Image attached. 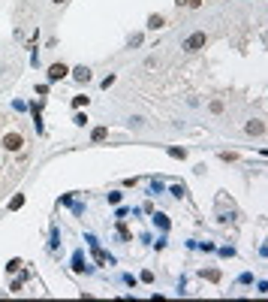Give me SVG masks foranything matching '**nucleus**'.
<instances>
[{"mask_svg":"<svg viewBox=\"0 0 268 302\" xmlns=\"http://www.w3.org/2000/svg\"><path fill=\"white\" fill-rule=\"evenodd\" d=\"M88 103H91V97L78 94V97H72V109H88Z\"/></svg>","mask_w":268,"mask_h":302,"instance_id":"18","label":"nucleus"},{"mask_svg":"<svg viewBox=\"0 0 268 302\" xmlns=\"http://www.w3.org/2000/svg\"><path fill=\"white\" fill-rule=\"evenodd\" d=\"M142 39H145L142 34H133V36H130V42H127V45H130V49H133V45H142Z\"/></svg>","mask_w":268,"mask_h":302,"instance_id":"26","label":"nucleus"},{"mask_svg":"<svg viewBox=\"0 0 268 302\" xmlns=\"http://www.w3.org/2000/svg\"><path fill=\"white\" fill-rule=\"evenodd\" d=\"M21 205H24V194H15V197L9 200V212H18Z\"/></svg>","mask_w":268,"mask_h":302,"instance_id":"16","label":"nucleus"},{"mask_svg":"<svg viewBox=\"0 0 268 302\" xmlns=\"http://www.w3.org/2000/svg\"><path fill=\"white\" fill-rule=\"evenodd\" d=\"M102 139H109V127H94L91 130V142H102Z\"/></svg>","mask_w":268,"mask_h":302,"instance_id":"12","label":"nucleus"},{"mask_svg":"<svg viewBox=\"0 0 268 302\" xmlns=\"http://www.w3.org/2000/svg\"><path fill=\"white\" fill-rule=\"evenodd\" d=\"M157 64H160V61H157V58H154V55H151V58H148V61H145V67H148V69H154V67H157Z\"/></svg>","mask_w":268,"mask_h":302,"instance_id":"28","label":"nucleus"},{"mask_svg":"<svg viewBox=\"0 0 268 302\" xmlns=\"http://www.w3.org/2000/svg\"><path fill=\"white\" fill-rule=\"evenodd\" d=\"M163 191H166V188H163V181H157V178H154V181H151V194H163Z\"/></svg>","mask_w":268,"mask_h":302,"instance_id":"24","label":"nucleus"},{"mask_svg":"<svg viewBox=\"0 0 268 302\" xmlns=\"http://www.w3.org/2000/svg\"><path fill=\"white\" fill-rule=\"evenodd\" d=\"M166 154L172 157V160H187V148H175V145H169Z\"/></svg>","mask_w":268,"mask_h":302,"instance_id":"11","label":"nucleus"},{"mask_svg":"<svg viewBox=\"0 0 268 302\" xmlns=\"http://www.w3.org/2000/svg\"><path fill=\"white\" fill-rule=\"evenodd\" d=\"M202 278H208V281H220V272H217V269H208V272L202 269Z\"/></svg>","mask_w":268,"mask_h":302,"instance_id":"21","label":"nucleus"},{"mask_svg":"<svg viewBox=\"0 0 268 302\" xmlns=\"http://www.w3.org/2000/svg\"><path fill=\"white\" fill-rule=\"evenodd\" d=\"M124 124H127L130 130H136V133H139V130H148V121H145V115H127V118H124Z\"/></svg>","mask_w":268,"mask_h":302,"instance_id":"6","label":"nucleus"},{"mask_svg":"<svg viewBox=\"0 0 268 302\" xmlns=\"http://www.w3.org/2000/svg\"><path fill=\"white\" fill-rule=\"evenodd\" d=\"M169 194H172L175 200H184V197H187V184H172V188H169Z\"/></svg>","mask_w":268,"mask_h":302,"instance_id":"13","label":"nucleus"},{"mask_svg":"<svg viewBox=\"0 0 268 302\" xmlns=\"http://www.w3.org/2000/svg\"><path fill=\"white\" fill-rule=\"evenodd\" d=\"M112 85H115V73H109V76L102 79V82H100V88H112Z\"/></svg>","mask_w":268,"mask_h":302,"instance_id":"25","label":"nucleus"},{"mask_svg":"<svg viewBox=\"0 0 268 302\" xmlns=\"http://www.w3.org/2000/svg\"><path fill=\"white\" fill-rule=\"evenodd\" d=\"M208 109H211L214 115H220V112L226 109V103H223V100H211V103H208Z\"/></svg>","mask_w":268,"mask_h":302,"instance_id":"19","label":"nucleus"},{"mask_svg":"<svg viewBox=\"0 0 268 302\" xmlns=\"http://www.w3.org/2000/svg\"><path fill=\"white\" fill-rule=\"evenodd\" d=\"M69 266H72L75 275H94V266L85 260V251H75V254H72V260H69Z\"/></svg>","mask_w":268,"mask_h":302,"instance_id":"4","label":"nucleus"},{"mask_svg":"<svg viewBox=\"0 0 268 302\" xmlns=\"http://www.w3.org/2000/svg\"><path fill=\"white\" fill-rule=\"evenodd\" d=\"M0 145H3L6 151H21V148H24V136L18 133V130H9V133H3Z\"/></svg>","mask_w":268,"mask_h":302,"instance_id":"3","label":"nucleus"},{"mask_svg":"<svg viewBox=\"0 0 268 302\" xmlns=\"http://www.w3.org/2000/svg\"><path fill=\"white\" fill-rule=\"evenodd\" d=\"M220 257H235V248H220Z\"/></svg>","mask_w":268,"mask_h":302,"instance_id":"29","label":"nucleus"},{"mask_svg":"<svg viewBox=\"0 0 268 302\" xmlns=\"http://www.w3.org/2000/svg\"><path fill=\"white\" fill-rule=\"evenodd\" d=\"M94 260H97L100 266H112V263H115V257H112V254H105L100 245H94Z\"/></svg>","mask_w":268,"mask_h":302,"instance_id":"8","label":"nucleus"},{"mask_svg":"<svg viewBox=\"0 0 268 302\" xmlns=\"http://www.w3.org/2000/svg\"><path fill=\"white\" fill-rule=\"evenodd\" d=\"M238 284H253V275H250V272H244V275L238 278Z\"/></svg>","mask_w":268,"mask_h":302,"instance_id":"27","label":"nucleus"},{"mask_svg":"<svg viewBox=\"0 0 268 302\" xmlns=\"http://www.w3.org/2000/svg\"><path fill=\"white\" fill-rule=\"evenodd\" d=\"M124 284H127V287H139V278H136V275H130V272H127V275H124Z\"/></svg>","mask_w":268,"mask_h":302,"instance_id":"22","label":"nucleus"},{"mask_svg":"<svg viewBox=\"0 0 268 302\" xmlns=\"http://www.w3.org/2000/svg\"><path fill=\"white\" fill-rule=\"evenodd\" d=\"M72 124H75V127H88V115H85L82 109H75V118H72Z\"/></svg>","mask_w":268,"mask_h":302,"instance_id":"17","label":"nucleus"},{"mask_svg":"<svg viewBox=\"0 0 268 302\" xmlns=\"http://www.w3.org/2000/svg\"><path fill=\"white\" fill-rule=\"evenodd\" d=\"M58 245H61V230H58V227H51V242H48V251H58Z\"/></svg>","mask_w":268,"mask_h":302,"instance_id":"15","label":"nucleus"},{"mask_svg":"<svg viewBox=\"0 0 268 302\" xmlns=\"http://www.w3.org/2000/svg\"><path fill=\"white\" fill-rule=\"evenodd\" d=\"M121 200H124V191H109V194H105V202H109V205H118Z\"/></svg>","mask_w":268,"mask_h":302,"instance_id":"14","label":"nucleus"},{"mask_svg":"<svg viewBox=\"0 0 268 302\" xmlns=\"http://www.w3.org/2000/svg\"><path fill=\"white\" fill-rule=\"evenodd\" d=\"M69 76L78 82V85H85V82H91L94 79V73H91V67H85V64H78V67H72L69 69Z\"/></svg>","mask_w":268,"mask_h":302,"instance_id":"5","label":"nucleus"},{"mask_svg":"<svg viewBox=\"0 0 268 302\" xmlns=\"http://www.w3.org/2000/svg\"><path fill=\"white\" fill-rule=\"evenodd\" d=\"M175 3H178V6H190V0H175Z\"/></svg>","mask_w":268,"mask_h":302,"instance_id":"30","label":"nucleus"},{"mask_svg":"<svg viewBox=\"0 0 268 302\" xmlns=\"http://www.w3.org/2000/svg\"><path fill=\"white\" fill-rule=\"evenodd\" d=\"M51 3H55V6H64V3H67V0H51Z\"/></svg>","mask_w":268,"mask_h":302,"instance_id":"31","label":"nucleus"},{"mask_svg":"<svg viewBox=\"0 0 268 302\" xmlns=\"http://www.w3.org/2000/svg\"><path fill=\"white\" fill-rule=\"evenodd\" d=\"M148 31H160V28H166V18L157 12V15H148V25H145Z\"/></svg>","mask_w":268,"mask_h":302,"instance_id":"9","label":"nucleus"},{"mask_svg":"<svg viewBox=\"0 0 268 302\" xmlns=\"http://www.w3.org/2000/svg\"><path fill=\"white\" fill-rule=\"evenodd\" d=\"M151 221H154V227H160L163 233H169V227H172V224H169V215H163V212H157V215H151Z\"/></svg>","mask_w":268,"mask_h":302,"instance_id":"10","label":"nucleus"},{"mask_svg":"<svg viewBox=\"0 0 268 302\" xmlns=\"http://www.w3.org/2000/svg\"><path fill=\"white\" fill-rule=\"evenodd\" d=\"M244 130H247V136H262L265 133V121H262V118H250Z\"/></svg>","mask_w":268,"mask_h":302,"instance_id":"7","label":"nucleus"},{"mask_svg":"<svg viewBox=\"0 0 268 302\" xmlns=\"http://www.w3.org/2000/svg\"><path fill=\"white\" fill-rule=\"evenodd\" d=\"M18 269H21V260H9V263H6V272H9V275L18 272Z\"/></svg>","mask_w":268,"mask_h":302,"instance_id":"23","label":"nucleus"},{"mask_svg":"<svg viewBox=\"0 0 268 302\" xmlns=\"http://www.w3.org/2000/svg\"><path fill=\"white\" fill-rule=\"evenodd\" d=\"M139 281H142V284H154V272H151V269H145V272L139 275Z\"/></svg>","mask_w":268,"mask_h":302,"instance_id":"20","label":"nucleus"},{"mask_svg":"<svg viewBox=\"0 0 268 302\" xmlns=\"http://www.w3.org/2000/svg\"><path fill=\"white\" fill-rule=\"evenodd\" d=\"M205 45H208V34H205V31H193V34H187L181 39V49H184L187 55H196Z\"/></svg>","mask_w":268,"mask_h":302,"instance_id":"1","label":"nucleus"},{"mask_svg":"<svg viewBox=\"0 0 268 302\" xmlns=\"http://www.w3.org/2000/svg\"><path fill=\"white\" fill-rule=\"evenodd\" d=\"M67 76H69L67 64H48V69H45V82H48V85H58V82H64Z\"/></svg>","mask_w":268,"mask_h":302,"instance_id":"2","label":"nucleus"}]
</instances>
